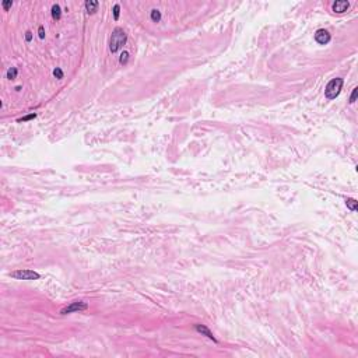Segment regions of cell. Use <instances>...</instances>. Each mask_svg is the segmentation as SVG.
Instances as JSON below:
<instances>
[{
    "instance_id": "cell-7",
    "label": "cell",
    "mask_w": 358,
    "mask_h": 358,
    "mask_svg": "<svg viewBox=\"0 0 358 358\" xmlns=\"http://www.w3.org/2000/svg\"><path fill=\"white\" fill-rule=\"evenodd\" d=\"M348 7H350V3H348V2H346V0H337V2H334V3L332 4V10H333L334 13L341 14V13H346V11L348 10Z\"/></svg>"
},
{
    "instance_id": "cell-5",
    "label": "cell",
    "mask_w": 358,
    "mask_h": 358,
    "mask_svg": "<svg viewBox=\"0 0 358 358\" xmlns=\"http://www.w3.org/2000/svg\"><path fill=\"white\" fill-rule=\"evenodd\" d=\"M330 39H332V36L326 30H318L316 34H315V41H316L318 43H320V45H326V43H329Z\"/></svg>"
},
{
    "instance_id": "cell-6",
    "label": "cell",
    "mask_w": 358,
    "mask_h": 358,
    "mask_svg": "<svg viewBox=\"0 0 358 358\" xmlns=\"http://www.w3.org/2000/svg\"><path fill=\"white\" fill-rule=\"evenodd\" d=\"M195 329L197 333H200L202 336H206V337H209L210 340H213L214 343H217V339L214 337V334H213V332L210 330L207 326H204V325H200V323H196L195 325Z\"/></svg>"
},
{
    "instance_id": "cell-17",
    "label": "cell",
    "mask_w": 358,
    "mask_h": 358,
    "mask_svg": "<svg viewBox=\"0 0 358 358\" xmlns=\"http://www.w3.org/2000/svg\"><path fill=\"white\" fill-rule=\"evenodd\" d=\"M35 116H36L35 113H30V115L24 116V118H20V119H18V122H27V120H30V119H34Z\"/></svg>"
},
{
    "instance_id": "cell-13",
    "label": "cell",
    "mask_w": 358,
    "mask_h": 358,
    "mask_svg": "<svg viewBox=\"0 0 358 358\" xmlns=\"http://www.w3.org/2000/svg\"><path fill=\"white\" fill-rule=\"evenodd\" d=\"M129 60V52H126V50H123L120 55V57H119V62L122 63V64H126Z\"/></svg>"
},
{
    "instance_id": "cell-16",
    "label": "cell",
    "mask_w": 358,
    "mask_h": 358,
    "mask_svg": "<svg viewBox=\"0 0 358 358\" xmlns=\"http://www.w3.org/2000/svg\"><path fill=\"white\" fill-rule=\"evenodd\" d=\"M357 94H358V88L355 87L354 90H353V92H351V97H350V102H351V104H354L355 102V99H357Z\"/></svg>"
},
{
    "instance_id": "cell-10",
    "label": "cell",
    "mask_w": 358,
    "mask_h": 358,
    "mask_svg": "<svg viewBox=\"0 0 358 358\" xmlns=\"http://www.w3.org/2000/svg\"><path fill=\"white\" fill-rule=\"evenodd\" d=\"M346 204H347V207L351 210V211H355V210H357V207H358V202L355 200V199H347Z\"/></svg>"
},
{
    "instance_id": "cell-8",
    "label": "cell",
    "mask_w": 358,
    "mask_h": 358,
    "mask_svg": "<svg viewBox=\"0 0 358 358\" xmlns=\"http://www.w3.org/2000/svg\"><path fill=\"white\" fill-rule=\"evenodd\" d=\"M85 10H87L88 14H94L95 11L98 10V6H99V3L98 2H95V0H88V2H85Z\"/></svg>"
},
{
    "instance_id": "cell-11",
    "label": "cell",
    "mask_w": 358,
    "mask_h": 358,
    "mask_svg": "<svg viewBox=\"0 0 358 358\" xmlns=\"http://www.w3.org/2000/svg\"><path fill=\"white\" fill-rule=\"evenodd\" d=\"M17 73H18V70L16 69V67H10V69L7 70V78H9V80H14V78L17 77Z\"/></svg>"
},
{
    "instance_id": "cell-15",
    "label": "cell",
    "mask_w": 358,
    "mask_h": 358,
    "mask_svg": "<svg viewBox=\"0 0 358 358\" xmlns=\"http://www.w3.org/2000/svg\"><path fill=\"white\" fill-rule=\"evenodd\" d=\"M119 11H120V6H119V4H115V6H113V18H115V20L119 18Z\"/></svg>"
},
{
    "instance_id": "cell-1",
    "label": "cell",
    "mask_w": 358,
    "mask_h": 358,
    "mask_svg": "<svg viewBox=\"0 0 358 358\" xmlns=\"http://www.w3.org/2000/svg\"><path fill=\"white\" fill-rule=\"evenodd\" d=\"M126 39H127V35L126 32L122 30V28H115L112 31L111 35V42H109V49H111L112 53H116L118 50H120L123 48V45L126 43Z\"/></svg>"
},
{
    "instance_id": "cell-4",
    "label": "cell",
    "mask_w": 358,
    "mask_h": 358,
    "mask_svg": "<svg viewBox=\"0 0 358 358\" xmlns=\"http://www.w3.org/2000/svg\"><path fill=\"white\" fill-rule=\"evenodd\" d=\"M88 308V305L84 301H74V302H70V305H67L66 308H63L60 311L62 315H69V313L73 312H80V311H85Z\"/></svg>"
},
{
    "instance_id": "cell-9",
    "label": "cell",
    "mask_w": 358,
    "mask_h": 358,
    "mask_svg": "<svg viewBox=\"0 0 358 358\" xmlns=\"http://www.w3.org/2000/svg\"><path fill=\"white\" fill-rule=\"evenodd\" d=\"M60 16H62L60 6H59V4H53V6H52V17H53V20H59Z\"/></svg>"
},
{
    "instance_id": "cell-3",
    "label": "cell",
    "mask_w": 358,
    "mask_h": 358,
    "mask_svg": "<svg viewBox=\"0 0 358 358\" xmlns=\"http://www.w3.org/2000/svg\"><path fill=\"white\" fill-rule=\"evenodd\" d=\"M10 276L13 278H16V280H38V278L41 277V274L36 273V271H34V270H23V269L10 273Z\"/></svg>"
},
{
    "instance_id": "cell-12",
    "label": "cell",
    "mask_w": 358,
    "mask_h": 358,
    "mask_svg": "<svg viewBox=\"0 0 358 358\" xmlns=\"http://www.w3.org/2000/svg\"><path fill=\"white\" fill-rule=\"evenodd\" d=\"M151 20H153L154 23H158V21L161 20V11L157 10V9L151 10Z\"/></svg>"
},
{
    "instance_id": "cell-14",
    "label": "cell",
    "mask_w": 358,
    "mask_h": 358,
    "mask_svg": "<svg viewBox=\"0 0 358 358\" xmlns=\"http://www.w3.org/2000/svg\"><path fill=\"white\" fill-rule=\"evenodd\" d=\"M53 76H55L56 78H59V80H60V78H63V77H64V74H63V70L60 69V67H56V69L53 70Z\"/></svg>"
},
{
    "instance_id": "cell-2",
    "label": "cell",
    "mask_w": 358,
    "mask_h": 358,
    "mask_svg": "<svg viewBox=\"0 0 358 358\" xmlns=\"http://www.w3.org/2000/svg\"><path fill=\"white\" fill-rule=\"evenodd\" d=\"M343 78H333L332 81H329V84L325 88V95H326L327 99H334L340 94L341 88H343Z\"/></svg>"
},
{
    "instance_id": "cell-19",
    "label": "cell",
    "mask_w": 358,
    "mask_h": 358,
    "mask_svg": "<svg viewBox=\"0 0 358 358\" xmlns=\"http://www.w3.org/2000/svg\"><path fill=\"white\" fill-rule=\"evenodd\" d=\"M38 35H39V38L41 39H43L45 38V30H43V27H39V30H38Z\"/></svg>"
},
{
    "instance_id": "cell-20",
    "label": "cell",
    "mask_w": 358,
    "mask_h": 358,
    "mask_svg": "<svg viewBox=\"0 0 358 358\" xmlns=\"http://www.w3.org/2000/svg\"><path fill=\"white\" fill-rule=\"evenodd\" d=\"M31 39H32V32H30V31H28V32H27V35H25V41H27V42H30V41H31Z\"/></svg>"
},
{
    "instance_id": "cell-18",
    "label": "cell",
    "mask_w": 358,
    "mask_h": 358,
    "mask_svg": "<svg viewBox=\"0 0 358 358\" xmlns=\"http://www.w3.org/2000/svg\"><path fill=\"white\" fill-rule=\"evenodd\" d=\"M2 6H3V9L7 11L11 6H13V2H3V3H2Z\"/></svg>"
}]
</instances>
